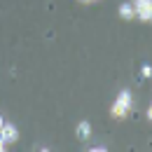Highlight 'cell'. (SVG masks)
I'll return each mask as SVG.
<instances>
[{"instance_id": "cell-2", "label": "cell", "mask_w": 152, "mask_h": 152, "mask_svg": "<svg viewBox=\"0 0 152 152\" xmlns=\"http://www.w3.org/2000/svg\"><path fill=\"white\" fill-rule=\"evenodd\" d=\"M133 10H136V19L152 23V0H133Z\"/></svg>"}, {"instance_id": "cell-1", "label": "cell", "mask_w": 152, "mask_h": 152, "mask_svg": "<svg viewBox=\"0 0 152 152\" xmlns=\"http://www.w3.org/2000/svg\"><path fill=\"white\" fill-rule=\"evenodd\" d=\"M131 105H133L131 91H129V89H122V91L117 94V98H115V103L110 105V117H113V119H124V117L129 115V110H131Z\"/></svg>"}, {"instance_id": "cell-7", "label": "cell", "mask_w": 152, "mask_h": 152, "mask_svg": "<svg viewBox=\"0 0 152 152\" xmlns=\"http://www.w3.org/2000/svg\"><path fill=\"white\" fill-rule=\"evenodd\" d=\"M87 150H91V152H105L108 148H105V145H96V148H87Z\"/></svg>"}, {"instance_id": "cell-5", "label": "cell", "mask_w": 152, "mask_h": 152, "mask_svg": "<svg viewBox=\"0 0 152 152\" xmlns=\"http://www.w3.org/2000/svg\"><path fill=\"white\" fill-rule=\"evenodd\" d=\"M117 12H119V17H122L124 21L136 19V10H133V2H122V5L117 7Z\"/></svg>"}, {"instance_id": "cell-11", "label": "cell", "mask_w": 152, "mask_h": 152, "mask_svg": "<svg viewBox=\"0 0 152 152\" xmlns=\"http://www.w3.org/2000/svg\"><path fill=\"white\" fill-rule=\"evenodd\" d=\"M2 124H5V117H0V131H2Z\"/></svg>"}, {"instance_id": "cell-8", "label": "cell", "mask_w": 152, "mask_h": 152, "mask_svg": "<svg viewBox=\"0 0 152 152\" xmlns=\"http://www.w3.org/2000/svg\"><path fill=\"white\" fill-rule=\"evenodd\" d=\"M7 150V143H5V140H2V136H0V152H5Z\"/></svg>"}, {"instance_id": "cell-6", "label": "cell", "mask_w": 152, "mask_h": 152, "mask_svg": "<svg viewBox=\"0 0 152 152\" xmlns=\"http://www.w3.org/2000/svg\"><path fill=\"white\" fill-rule=\"evenodd\" d=\"M140 73H143V77H152V66H150V63H145V66L140 68Z\"/></svg>"}, {"instance_id": "cell-10", "label": "cell", "mask_w": 152, "mask_h": 152, "mask_svg": "<svg viewBox=\"0 0 152 152\" xmlns=\"http://www.w3.org/2000/svg\"><path fill=\"white\" fill-rule=\"evenodd\" d=\"M82 5H89V2H96V0H80Z\"/></svg>"}, {"instance_id": "cell-9", "label": "cell", "mask_w": 152, "mask_h": 152, "mask_svg": "<svg viewBox=\"0 0 152 152\" xmlns=\"http://www.w3.org/2000/svg\"><path fill=\"white\" fill-rule=\"evenodd\" d=\"M145 115H148V122H152V103L148 105V113H145Z\"/></svg>"}, {"instance_id": "cell-4", "label": "cell", "mask_w": 152, "mask_h": 152, "mask_svg": "<svg viewBox=\"0 0 152 152\" xmlns=\"http://www.w3.org/2000/svg\"><path fill=\"white\" fill-rule=\"evenodd\" d=\"M75 136L80 138V140H89V138H91V122H87V119L77 122V126H75Z\"/></svg>"}, {"instance_id": "cell-3", "label": "cell", "mask_w": 152, "mask_h": 152, "mask_svg": "<svg viewBox=\"0 0 152 152\" xmlns=\"http://www.w3.org/2000/svg\"><path fill=\"white\" fill-rule=\"evenodd\" d=\"M0 136H2V140L7 143V145H12V143H17L19 140V129L12 124V122H7L5 119V124H2V131H0Z\"/></svg>"}]
</instances>
